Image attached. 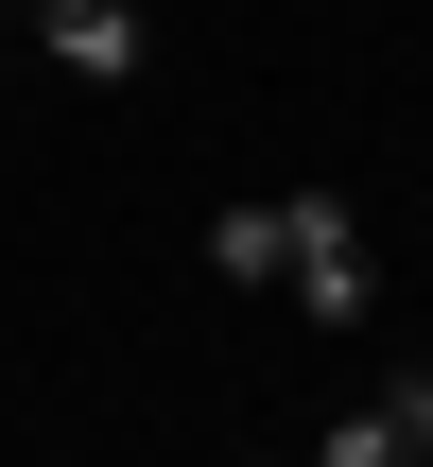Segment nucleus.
I'll use <instances>...</instances> for the list:
<instances>
[{"instance_id":"obj_1","label":"nucleus","mask_w":433,"mask_h":467,"mask_svg":"<svg viewBox=\"0 0 433 467\" xmlns=\"http://www.w3.org/2000/svg\"><path fill=\"white\" fill-rule=\"evenodd\" d=\"M278 277H295L312 312H364V225H347L330 191H295V260H278Z\"/></svg>"},{"instance_id":"obj_2","label":"nucleus","mask_w":433,"mask_h":467,"mask_svg":"<svg viewBox=\"0 0 433 467\" xmlns=\"http://www.w3.org/2000/svg\"><path fill=\"white\" fill-rule=\"evenodd\" d=\"M35 35H52V69H69V87H121V69H139V17H121V0H52Z\"/></svg>"},{"instance_id":"obj_3","label":"nucleus","mask_w":433,"mask_h":467,"mask_svg":"<svg viewBox=\"0 0 433 467\" xmlns=\"http://www.w3.org/2000/svg\"><path fill=\"white\" fill-rule=\"evenodd\" d=\"M208 260H226V277H278V260H295V208H226Z\"/></svg>"},{"instance_id":"obj_4","label":"nucleus","mask_w":433,"mask_h":467,"mask_svg":"<svg viewBox=\"0 0 433 467\" xmlns=\"http://www.w3.org/2000/svg\"><path fill=\"white\" fill-rule=\"evenodd\" d=\"M312 467H417V451H399V433H382V399H364V416H347V433H330Z\"/></svg>"},{"instance_id":"obj_5","label":"nucleus","mask_w":433,"mask_h":467,"mask_svg":"<svg viewBox=\"0 0 433 467\" xmlns=\"http://www.w3.org/2000/svg\"><path fill=\"white\" fill-rule=\"evenodd\" d=\"M382 433H399V451L433 467V381H399V399H382Z\"/></svg>"},{"instance_id":"obj_6","label":"nucleus","mask_w":433,"mask_h":467,"mask_svg":"<svg viewBox=\"0 0 433 467\" xmlns=\"http://www.w3.org/2000/svg\"><path fill=\"white\" fill-rule=\"evenodd\" d=\"M35 17H52V0H35Z\"/></svg>"}]
</instances>
